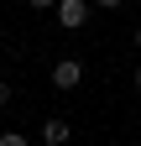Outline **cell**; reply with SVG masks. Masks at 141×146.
I'll return each instance as SVG.
<instances>
[{
  "mask_svg": "<svg viewBox=\"0 0 141 146\" xmlns=\"http://www.w3.org/2000/svg\"><path fill=\"white\" fill-rule=\"evenodd\" d=\"M58 26H68V31H78L84 21H89V0H58Z\"/></svg>",
  "mask_w": 141,
  "mask_h": 146,
  "instance_id": "1",
  "label": "cell"
},
{
  "mask_svg": "<svg viewBox=\"0 0 141 146\" xmlns=\"http://www.w3.org/2000/svg\"><path fill=\"white\" fill-rule=\"evenodd\" d=\"M78 78H84V63L78 58H63L58 68H52V89H78Z\"/></svg>",
  "mask_w": 141,
  "mask_h": 146,
  "instance_id": "2",
  "label": "cell"
},
{
  "mask_svg": "<svg viewBox=\"0 0 141 146\" xmlns=\"http://www.w3.org/2000/svg\"><path fill=\"white\" fill-rule=\"evenodd\" d=\"M68 136H73V131H68V120H58V115L42 120V141H47V146H63Z\"/></svg>",
  "mask_w": 141,
  "mask_h": 146,
  "instance_id": "3",
  "label": "cell"
},
{
  "mask_svg": "<svg viewBox=\"0 0 141 146\" xmlns=\"http://www.w3.org/2000/svg\"><path fill=\"white\" fill-rule=\"evenodd\" d=\"M0 146H26V136H16V131H5V136H0Z\"/></svg>",
  "mask_w": 141,
  "mask_h": 146,
  "instance_id": "4",
  "label": "cell"
},
{
  "mask_svg": "<svg viewBox=\"0 0 141 146\" xmlns=\"http://www.w3.org/2000/svg\"><path fill=\"white\" fill-rule=\"evenodd\" d=\"M26 5H31V11H47V5H58V0H26Z\"/></svg>",
  "mask_w": 141,
  "mask_h": 146,
  "instance_id": "5",
  "label": "cell"
},
{
  "mask_svg": "<svg viewBox=\"0 0 141 146\" xmlns=\"http://www.w3.org/2000/svg\"><path fill=\"white\" fill-rule=\"evenodd\" d=\"M11 104V84H0V110H5Z\"/></svg>",
  "mask_w": 141,
  "mask_h": 146,
  "instance_id": "6",
  "label": "cell"
},
{
  "mask_svg": "<svg viewBox=\"0 0 141 146\" xmlns=\"http://www.w3.org/2000/svg\"><path fill=\"white\" fill-rule=\"evenodd\" d=\"M94 5H104V11H115V5H126V0H94Z\"/></svg>",
  "mask_w": 141,
  "mask_h": 146,
  "instance_id": "7",
  "label": "cell"
},
{
  "mask_svg": "<svg viewBox=\"0 0 141 146\" xmlns=\"http://www.w3.org/2000/svg\"><path fill=\"white\" fill-rule=\"evenodd\" d=\"M136 47H141V26H136Z\"/></svg>",
  "mask_w": 141,
  "mask_h": 146,
  "instance_id": "8",
  "label": "cell"
},
{
  "mask_svg": "<svg viewBox=\"0 0 141 146\" xmlns=\"http://www.w3.org/2000/svg\"><path fill=\"white\" fill-rule=\"evenodd\" d=\"M136 89H141V68H136Z\"/></svg>",
  "mask_w": 141,
  "mask_h": 146,
  "instance_id": "9",
  "label": "cell"
}]
</instances>
